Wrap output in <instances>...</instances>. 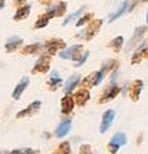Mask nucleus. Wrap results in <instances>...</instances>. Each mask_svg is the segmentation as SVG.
<instances>
[{"instance_id":"nucleus-1","label":"nucleus","mask_w":148,"mask_h":154,"mask_svg":"<svg viewBox=\"0 0 148 154\" xmlns=\"http://www.w3.org/2000/svg\"><path fill=\"white\" fill-rule=\"evenodd\" d=\"M128 143V139H126V135L122 134V132H117L116 135H113V137L111 139V141H109L108 144V150L111 152L112 154L117 153L118 148L125 145V144Z\"/></svg>"},{"instance_id":"nucleus-2","label":"nucleus","mask_w":148,"mask_h":154,"mask_svg":"<svg viewBox=\"0 0 148 154\" xmlns=\"http://www.w3.org/2000/svg\"><path fill=\"white\" fill-rule=\"evenodd\" d=\"M115 116H116V113H115L113 109H108V110H106V112H104L103 117H102L101 128H99L101 134H104L109 127H111V125H112L113 121H115Z\"/></svg>"},{"instance_id":"nucleus-3","label":"nucleus","mask_w":148,"mask_h":154,"mask_svg":"<svg viewBox=\"0 0 148 154\" xmlns=\"http://www.w3.org/2000/svg\"><path fill=\"white\" fill-rule=\"evenodd\" d=\"M81 49H83V45H74V46H71L70 49H66L65 51H62L59 54V57L62 58V59H77L79 60L81 57L76 55L75 53L81 50Z\"/></svg>"},{"instance_id":"nucleus-4","label":"nucleus","mask_w":148,"mask_h":154,"mask_svg":"<svg viewBox=\"0 0 148 154\" xmlns=\"http://www.w3.org/2000/svg\"><path fill=\"white\" fill-rule=\"evenodd\" d=\"M118 93H120V88H118V86H116V85L109 86V88L104 91V94L102 96V99L99 100V103L109 102V100H112L113 98H116V96L118 95Z\"/></svg>"},{"instance_id":"nucleus-5","label":"nucleus","mask_w":148,"mask_h":154,"mask_svg":"<svg viewBox=\"0 0 148 154\" xmlns=\"http://www.w3.org/2000/svg\"><path fill=\"white\" fill-rule=\"evenodd\" d=\"M28 84H30V79H28V77H22V80L18 82V85L16 86V89H14V91H13V98L16 100L20 99L22 93L28 86Z\"/></svg>"},{"instance_id":"nucleus-6","label":"nucleus","mask_w":148,"mask_h":154,"mask_svg":"<svg viewBox=\"0 0 148 154\" xmlns=\"http://www.w3.org/2000/svg\"><path fill=\"white\" fill-rule=\"evenodd\" d=\"M49 62H50V58L46 57V55H41L39 58V60L36 62L35 64V68H34V72H46L49 69Z\"/></svg>"},{"instance_id":"nucleus-7","label":"nucleus","mask_w":148,"mask_h":154,"mask_svg":"<svg viewBox=\"0 0 148 154\" xmlns=\"http://www.w3.org/2000/svg\"><path fill=\"white\" fill-rule=\"evenodd\" d=\"M70 128H71V119H63L59 126L57 127V131H55V135L58 137H65L66 135L70 132Z\"/></svg>"},{"instance_id":"nucleus-8","label":"nucleus","mask_w":148,"mask_h":154,"mask_svg":"<svg viewBox=\"0 0 148 154\" xmlns=\"http://www.w3.org/2000/svg\"><path fill=\"white\" fill-rule=\"evenodd\" d=\"M143 89V82L140 80H137L131 84V88H130V98L133 100H138L139 99V95H140V91Z\"/></svg>"},{"instance_id":"nucleus-9","label":"nucleus","mask_w":148,"mask_h":154,"mask_svg":"<svg viewBox=\"0 0 148 154\" xmlns=\"http://www.w3.org/2000/svg\"><path fill=\"white\" fill-rule=\"evenodd\" d=\"M40 105H41V102H34V103H31L27 107V109L22 110V112H20V113H17V118H23V117H26L27 114L28 116L32 114V113L36 112V110L40 108Z\"/></svg>"},{"instance_id":"nucleus-10","label":"nucleus","mask_w":148,"mask_h":154,"mask_svg":"<svg viewBox=\"0 0 148 154\" xmlns=\"http://www.w3.org/2000/svg\"><path fill=\"white\" fill-rule=\"evenodd\" d=\"M147 31V27H138V28H135V32H134V37L131 38L130 41H129V44H128V50H130L131 48H133V45H135L137 44V41L138 40H140L142 38V36L144 35V32Z\"/></svg>"},{"instance_id":"nucleus-11","label":"nucleus","mask_w":148,"mask_h":154,"mask_svg":"<svg viewBox=\"0 0 148 154\" xmlns=\"http://www.w3.org/2000/svg\"><path fill=\"white\" fill-rule=\"evenodd\" d=\"M22 38L21 37H18V36H13L11 37L9 40L5 42V50L7 51H13V50H16L18 46H20L22 44Z\"/></svg>"},{"instance_id":"nucleus-12","label":"nucleus","mask_w":148,"mask_h":154,"mask_svg":"<svg viewBox=\"0 0 148 154\" xmlns=\"http://www.w3.org/2000/svg\"><path fill=\"white\" fill-rule=\"evenodd\" d=\"M102 26V19H95V21L92 23V25H89V28L85 32H87V38L88 40H90L95 33L98 32V30H99V27Z\"/></svg>"},{"instance_id":"nucleus-13","label":"nucleus","mask_w":148,"mask_h":154,"mask_svg":"<svg viewBox=\"0 0 148 154\" xmlns=\"http://www.w3.org/2000/svg\"><path fill=\"white\" fill-rule=\"evenodd\" d=\"M74 99L71 96H65L61 102V107H62V113H70L74 109Z\"/></svg>"},{"instance_id":"nucleus-14","label":"nucleus","mask_w":148,"mask_h":154,"mask_svg":"<svg viewBox=\"0 0 148 154\" xmlns=\"http://www.w3.org/2000/svg\"><path fill=\"white\" fill-rule=\"evenodd\" d=\"M129 9V2L126 0V2H124L121 5H120V8L117 9L115 13H112L111 14V17H109V22H113V21H116L117 18H120L121 16H124V13H125L126 11Z\"/></svg>"},{"instance_id":"nucleus-15","label":"nucleus","mask_w":148,"mask_h":154,"mask_svg":"<svg viewBox=\"0 0 148 154\" xmlns=\"http://www.w3.org/2000/svg\"><path fill=\"white\" fill-rule=\"evenodd\" d=\"M79 82H80V76L79 75H75L72 77H70V80L67 81V84H66V86H65V91L66 93H71V91L79 85Z\"/></svg>"},{"instance_id":"nucleus-16","label":"nucleus","mask_w":148,"mask_h":154,"mask_svg":"<svg viewBox=\"0 0 148 154\" xmlns=\"http://www.w3.org/2000/svg\"><path fill=\"white\" fill-rule=\"evenodd\" d=\"M65 42L61 41V40H53V41H49L46 44V49L50 54H54V53L59 49V48H65Z\"/></svg>"},{"instance_id":"nucleus-17","label":"nucleus","mask_w":148,"mask_h":154,"mask_svg":"<svg viewBox=\"0 0 148 154\" xmlns=\"http://www.w3.org/2000/svg\"><path fill=\"white\" fill-rule=\"evenodd\" d=\"M75 98H76V102H77L79 105H84L89 100L90 95L87 90H80V93H77L75 95Z\"/></svg>"},{"instance_id":"nucleus-18","label":"nucleus","mask_w":148,"mask_h":154,"mask_svg":"<svg viewBox=\"0 0 148 154\" xmlns=\"http://www.w3.org/2000/svg\"><path fill=\"white\" fill-rule=\"evenodd\" d=\"M61 82H62V79L58 76V73H57V71H53L52 72V75H50V77H49V85L52 86V89H57V86L58 85H61Z\"/></svg>"},{"instance_id":"nucleus-19","label":"nucleus","mask_w":148,"mask_h":154,"mask_svg":"<svg viewBox=\"0 0 148 154\" xmlns=\"http://www.w3.org/2000/svg\"><path fill=\"white\" fill-rule=\"evenodd\" d=\"M30 11H31V7L30 5H25V7H22V8H20L18 11L16 12V16H14V19H22V18H25V17H27L28 16V13H30Z\"/></svg>"},{"instance_id":"nucleus-20","label":"nucleus","mask_w":148,"mask_h":154,"mask_svg":"<svg viewBox=\"0 0 148 154\" xmlns=\"http://www.w3.org/2000/svg\"><path fill=\"white\" fill-rule=\"evenodd\" d=\"M122 42H124V37L122 36H117V37H115L111 42H109V46H111L115 51H120L121 46H122Z\"/></svg>"},{"instance_id":"nucleus-21","label":"nucleus","mask_w":148,"mask_h":154,"mask_svg":"<svg viewBox=\"0 0 148 154\" xmlns=\"http://www.w3.org/2000/svg\"><path fill=\"white\" fill-rule=\"evenodd\" d=\"M70 153H71L70 144L68 143H63V144H61L59 145L58 150H57L55 153H53V154H70Z\"/></svg>"},{"instance_id":"nucleus-22","label":"nucleus","mask_w":148,"mask_h":154,"mask_svg":"<svg viewBox=\"0 0 148 154\" xmlns=\"http://www.w3.org/2000/svg\"><path fill=\"white\" fill-rule=\"evenodd\" d=\"M84 11V7L83 8H81L80 9V11H77V12H75V13H72V14H71V16L70 17H67V18H66L65 19V22H63V26H67V25H70V23L71 22H72L74 21V19H76V18H77V17H80V14H81V12H83Z\"/></svg>"},{"instance_id":"nucleus-23","label":"nucleus","mask_w":148,"mask_h":154,"mask_svg":"<svg viewBox=\"0 0 148 154\" xmlns=\"http://www.w3.org/2000/svg\"><path fill=\"white\" fill-rule=\"evenodd\" d=\"M41 49V46L39 45V44H34V45H30V46H27V48H25L23 49V53H28V54H34V53H36V51H39Z\"/></svg>"},{"instance_id":"nucleus-24","label":"nucleus","mask_w":148,"mask_h":154,"mask_svg":"<svg viewBox=\"0 0 148 154\" xmlns=\"http://www.w3.org/2000/svg\"><path fill=\"white\" fill-rule=\"evenodd\" d=\"M48 21H49V17H48V16L43 17V18H40L39 21L35 23V27H36V28H43V27H45V26L48 25Z\"/></svg>"},{"instance_id":"nucleus-25","label":"nucleus","mask_w":148,"mask_h":154,"mask_svg":"<svg viewBox=\"0 0 148 154\" xmlns=\"http://www.w3.org/2000/svg\"><path fill=\"white\" fill-rule=\"evenodd\" d=\"M92 16H93V14H85V16H84L83 18L79 19V21H77V23H76V26H77V27L84 26L88 21H90V19H92Z\"/></svg>"},{"instance_id":"nucleus-26","label":"nucleus","mask_w":148,"mask_h":154,"mask_svg":"<svg viewBox=\"0 0 148 154\" xmlns=\"http://www.w3.org/2000/svg\"><path fill=\"white\" fill-rule=\"evenodd\" d=\"M88 57H89V51H85L84 53V55H81V58L77 60V63H76V67H80V66H83L85 62L88 60Z\"/></svg>"},{"instance_id":"nucleus-27","label":"nucleus","mask_w":148,"mask_h":154,"mask_svg":"<svg viewBox=\"0 0 148 154\" xmlns=\"http://www.w3.org/2000/svg\"><path fill=\"white\" fill-rule=\"evenodd\" d=\"M142 54H140V51H137L134 55H133V58H131V63L133 64H137V63H139L140 62V59H142Z\"/></svg>"},{"instance_id":"nucleus-28","label":"nucleus","mask_w":148,"mask_h":154,"mask_svg":"<svg viewBox=\"0 0 148 154\" xmlns=\"http://www.w3.org/2000/svg\"><path fill=\"white\" fill-rule=\"evenodd\" d=\"M57 7H58V16H62L66 11V3H59L57 4Z\"/></svg>"},{"instance_id":"nucleus-29","label":"nucleus","mask_w":148,"mask_h":154,"mask_svg":"<svg viewBox=\"0 0 148 154\" xmlns=\"http://www.w3.org/2000/svg\"><path fill=\"white\" fill-rule=\"evenodd\" d=\"M80 154H92V152H90V146L89 145H83L80 149Z\"/></svg>"},{"instance_id":"nucleus-30","label":"nucleus","mask_w":148,"mask_h":154,"mask_svg":"<svg viewBox=\"0 0 148 154\" xmlns=\"http://www.w3.org/2000/svg\"><path fill=\"white\" fill-rule=\"evenodd\" d=\"M23 154H35L32 149H26V150H23Z\"/></svg>"},{"instance_id":"nucleus-31","label":"nucleus","mask_w":148,"mask_h":154,"mask_svg":"<svg viewBox=\"0 0 148 154\" xmlns=\"http://www.w3.org/2000/svg\"><path fill=\"white\" fill-rule=\"evenodd\" d=\"M11 154H23V152H22V150H20V149H16V150H13Z\"/></svg>"},{"instance_id":"nucleus-32","label":"nucleus","mask_w":148,"mask_h":154,"mask_svg":"<svg viewBox=\"0 0 148 154\" xmlns=\"http://www.w3.org/2000/svg\"><path fill=\"white\" fill-rule=\"evenodd\" d=\"M4 8V0H0V9Z\"/></svg>"},{"instance_id":"nucleus-33","label":"nucleus","mask_w":148,"mask_h":154,"mask_svg":"<svg viewBox=\"0 0 148 154\" xmlns=\"http://www.w3.org/2000/svg\"><path fill=\"white\" fill-rule=\"evenodd\" d=\"M23 2H25V0H18L17 3H18V4H21V3H23Z\"/></svg>"},{"instance_id":"nucleus-34","label":"nucleus","mask_w":148,"mask_h":154,"mask_svg":"<svg viewBox=\"0 0 148 154\" xmlns=\"http://www.w3.org/2000/svg\"><path fill=\"white\" fill-rule=\"evenodd\" d=\"M147 22H148V12H147Z\"/></svg>"},{"instance_id":"nucleus-35","label":"nucleus","mask_w":148,"mask_h":154,"mask_svg":"<svg viewBox=\"0 0 148 154\" xmlns=\"http://www.w3.org/2000/svg\"><path fill=\"white\" fill-rule=\"evenodd\" d=\"M143 2H146V0H143Z\"/></svg>"}]
</instances>
